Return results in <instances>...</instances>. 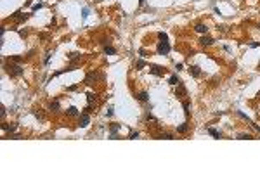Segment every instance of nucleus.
<instances>
[{
	"label": "nucleus",
	"mask_w": 260,
	"mask_h": 173,
	"mask_svg": "<svg viewBox=\"0 0 260 173\" xmlns=\"http://www.w3.org/2000/svg\"><path fill=\"white\" fill-rule=\"evenodd\" d=\"M104 76H102V73H99V71H90V73H87V76H85V85H92V83H96L97 80H102Z\"/></svg>",
	"instance_id": "obj_1"
},
{
	"label": "nucleus",
	"mask_w": 260,
	"mask_h": 173,
	"mask_svg": "<svg viewBox=\"0 0 260 173\" xmlns=\"http://www.w3.org/2000/svg\"><path fill=\"white\" fill-rule=\"evenodd\" d=\"M7 73L11 75V76H14V78H17V76H23V73H25V69L19 66V64H11V66L7 68Z\"/></svg>",
	"instance_id": "obj_2"
},
{
	"label": "nucleus",
	"mask_w": 260,
	"mask_h": 173,
	"mask_svg": "<svg viewBox=\"0 0 260 173\" xmlns=\"http://www.w3.org/2000/svg\"><path fill=\"white\" fill-rule=\"evenodd\" d=\"M156 50H158L160 55H168V54H170V45H168V42H160L158 47H156Z\"/></svg>",
	"instance_id": "obj_3"
},
{
	"label": "nucleus",
	"mask_w": 260,
	"mask_h": 173,
	"mask_svg": "<svg viewBox=\"0 0 260 173\" xmlns=\"http://www.w3.org/2000/svg\"><path fill=\"white\" fill-rule=\"evenodd\" d=\"M149 73L155 75V76H163L165 75V68L156 66V64H151V66H149Z\"/></svg>",
	"instance_id": "obj_4"
},
{
	"label": "nucleus",
	"mask_w": 260,
	"mask_h": 173,
	"mask_svg": "<svg viewBox=\"0 0 260 173\" xmlns=\"http://www.w3.org/2000/svg\"><path fill=\"white\" fill-rule=\"evenodd\" d=\"M175 95H177L179 99H182V97H187V90H186V86L182 85V81L177 85V88H175Z\"/></svg>",
	"instance_id": "obj_5"
},
{
	"label": "nucleus",
	"mask_w": 260,
	"mask_h": 173,
	"mask_svg": "<svg viewBox=\"0 0 260 173\" xmlns=\"http://www.w3.org/2000/svg\"><path fill=\"white\" fill-rule=\"evenodd\" d=\"M89 123H90V116H89V113H82L80 114V126L82 128H85V126H89Z\"/></svg>",
	"instance_id": "obj_6"
},
{
	"label": "nucleus",
	"mask_w": 260,
	"mask_h": 173,
	"mask_svg": "<svg viewBox=\"0 0 260 173\" xmlns=\"http://www.w3.org/2000/svg\"><path fill=\"white\" fill-rule=\"evenodd\" d=\"M213 42H215V40H213L212 36H208V35H203V36L200 38V43H201L203 47H210V45H213Z\"/></svg>",
	"instance_id": "obj_7"
},
{
	"label": "nucleus",
	"mask_w": 260,
	"mask_h": 173,
	"mask_svg": "<svg viewBox=\"0 0 260 173\" xmlns=\"http://www.w3.org/2000/svg\"><path fill=\"white\" fill-rule=\"evenodd\" d=\"M118 130H120V125H118V123H111V125H109L111 139H118Z\"/></svg>",
	"instance_id": "obj_8"
},
{
	"label": "nucleus",
	"mask_w": 260,
	"mask_h": 173,
	"mask_svg": "<svg viewBox=\"0 0 260 173\" xmlns=\"http://www.w3.org/2000/svg\"><path fill=\"white\" fill-rule=\"evenodd\" d=\"M194 31L200 33V35H206V33H208V26L203 24V23H198L196 26H194Z\"/></svg>",
	"instance_id": "obj_9"
},
{
	"label": "nucleus",
	"mask_w": 260,
	"mask_h": 173,
	"mask_svg": "<svg viewBox=\"0 0 260 173\" xmlns=\"http://www.w3.org/2000/svg\"><path fill=\"white\" fill-rule=\"evenodd\" d=\"M137 100H141V102H147V100H149V94H147L146 90L139 92V94H137Z\"/></svg>",
	"instance_id": "obj_10"
},
{
	"label": "nucleus",
	"mask_w": 260,
	"mask_h": 173,
	"mask_svg": "<svg viewBox=\"0 0 260 173\" xmlns=\"http://www.w3.org/2000/svg\"><path fill=\"white\" fill-rule=\"evenodd\" d=\"M66 114H68V116H80V111L76 109L75 106H70L68 109H66Z\"/></svg>",
	"instance_id": "obj_11"
},
{
	"label": "nucleus",
	"mask_w": 260,
	"mask_h": 173,
	"mask_svg": "<svg viewBox=\"0 0 260 173\" xmlns=\"http://www.w3.org/2000/svg\"><path fill=\"white\" fill-rule=\"evenodd\" d=\"M189 73H191L194 78H198V76L201 75V69H200V66H191V68H189Z\"/></svg>",
	"instance_id": "obj_12"
},
{
	"label": "nucleus",
	"mask_w": 260,
	"mask_h": 173,
	"mask_svg": "<svg viewBox=\"0 0 260 173\" xmlns=\"http://www.w3.org/2000/svg\"><path fill=\"white\" fill-rule=\"evenodd\" d=\"M208 133L215 139H222V132H219V130H215V128H208Z\"/></svg>",
	"instance_id": "obj_13"
},
{
	"label": "nucleus",
	"mask_w": 260,
	"mask_h": 173,
	"mask_svg": "<svg viewBox=\"0 0 260 173\" xmlns=\"http://www.w3.org/2000/svg\"><path fill=\"white\" fill-rule=\"evenodd\" d=\"M96 100H97V94H94V92L87 94V102L89 104H96Z\"/></svg>",
	"instance_id": "obj_14"
},
{
	"label": "nucleus",
	"mask_w": 260,
	"mask_h": 173,
	"mask_svg": "<svg viewBox=\"0 0 260 173\" xmlns=\"http://www.w3.org/2000/svg\"><path fill=\"white\" fill-rule=\"evenodd\" d=\"M12 17H14V19H17V21H26V19H28V14H21V12L17 11V12H14V14H12Z\"/></svg>",
	"instance_id": "obj_15"
},
{
	"label": "nucleus",
	"mask_w": 260,
	"mask_h": 173,
	"mask_svg": "<svg viewBox=\"0 0 260 173\" xmlns=\"http://www.w3.org/2000/svg\"><path fill=\"white\" fill-rule=\"evenodd\" d=\"M168 83H170L172 86H177V85L180 83V80H179V76H177V75H172V76H170V80H168Z\"/></svg>",
	"instance_id": "obj_16"
},
{
	"label": "nucleus",
	"mask_w": 260,
	"mask_h": 173,
	"mask_svg": "<svg viewBox=\"0 0 260 173\" xmlns=\"http://www.w3.org/2000/svg\"><path fill=\"white\" fill-rule=\"evenodd\" d=\"M2 130H4V132H14V130H16V123H11V125L4 123V125H2Z\"/></svg>",
	"instance_id": "obj_17"
},
{
	"label": "nucleus",
	"mask_w": 260,
	"mask_h": 173,
	"mask_svg": "<svg viewBox=\"0 0 260 173\" xmlns=\"http://www.w3.org/2000/svg\"><path fill=\"white\" fill-rule=\"evenodd\" d=\"M104 54H106V55H115V54H116V49L106 45V47H104Z\"/></svg>",
	"instance_id": "obj_18"
},
{
	"label": "nucleus",
	"mask_w": 260,
	"mask_h": 173,
	"mask_svg": "<svg viewBox=\"0 0 260 173\" xmlns=\"http://www.w3.org/2000/svg\"><path fill=\"white\" fill-rule=\"evenodd\" d=\"M187 130H189V125H187V123H182V125L177 126V132H179V133H186Z\"/></svg>",
	"instance_id": "obj_19"
},
{
	"label": "nucleus",
	"mask_w": 260,
	"mask_h": 173,
	"mask_svg": "<svg viewBox=\"0 0 260 173\" xmlns=\"http://www.w3.org/2000/svg\"><path fill=\"white\" fill-rule=\"evenodd\" d=\"M146 66H147V64H146V61H142V59H139V61L135 62V68H137V69H144Z\"/></svg>",
	"instance_id": "obj_20"
},
{
	"label": "nucleus",
	"mask_w": 260,
	"mask_h": 173,
	"mask_svg": "<svg viewBox=\"0 0 260 173\" xmlns=\"http://www.w3.org/2000/svg\"><path fill=\"white\" fill-rule=\"evenodd\" d=\"M59 107H61V106H59V102H57V100H54V102H50L49 109H50V111H59Z\"/></svg>",
	"instance_id": "obj_21"
},
{
	"label": "nucleus",
	"mask_w": 260,
	"mask_h": 173,
	"mask_svg": "<svg viewBox=\"0 0 260 173\" xmlns=\"http://www.w3.org/2000/svg\"><path fill=\"white\" fill-rule=\"evenodd\" d=\"M237 139H239V140H251L253 137H251L250 133H239V135H237Z\"/></svg>",
	"instance_id": "obj_22"
},
{
	"label": "nucleus",
	"mask_w": 260,
	"mask_h": 173,
	"mask_svg": "<svg viewBox=\"0 0 260 173\" xmlns=\"http://www.w3.org/2000/svg\"><path fill=\"white\" fill-rule=\"evenodd\" d=\"M182 106H184V113H186V116H189V114H191V111H189V100H184V102H182Z\"/></svg>",
	"instance_id": "obj_23"
},
{
	"label": "nucleus",
	"mask_w": 260,
	"mask_h": 173,
	"mask_svg": "<svg viewBox=\"0 0 260 173\" xmlns=\"http://www.w3.org/2000/svg\"><path fill=\"white\" fill-rule=\"evenodd\" d=\"M156 139H166V140H172L173 135L172 133H161V135H156Z\"/></svg>",
	"instance_id": "obj_24"
},
{
	"label": "nucleus",
	"mask_w": 260,
	"mask_h": 173,
	"mask_svg": "<svg viewBox=\"0 0 260 173\" xmlns=\"http://www.w3.org/2000/svg\"><path fill=\"white\" fill-rule=\"evenodd\" d=\"M146 121H147V123H149V121H153V123H158V120H156L153 114H151V113H147V114H146Z\"/></svg>",
	"instance_id": "obj_25"
},
{
	"label": "nucleus",
	"mask_w": 260,
	"mask_h": 173,
	"mask_svg": "<svg viewBox=\"0 0 260 173\" xmlns=\"http://www.w3.org/2000/svg\"><path fill=\"white\" fill-rule=\"evenodd\" d=\"M158 38H160V42H166V40H168V35L163 33V31H160V33H158Z\"/></svg>",
	"instance_id": "obj_26"
},
{
	"label": "nucleus",
	"mask_w": 260,
	"mask_h": 173,
	"mask_svg": "<svg viewBox=\"0 0 260 173\" xmlns=\"http://www.w3.org/2000/svg\"><path fill=\"white\" fill-rule=\"evenodd\" d=\"M139 137V132H130V135H128V139H132V140H135Z\"/></svg>",
	"instance_id": "obj_27"
},
{
	"label": "nucleus",
	"mask_w": 260,
	"mask_h": 173,
	"mask_svg": "<svg viewBox=\"0 0 260 173\" xmlns=\"http://www.w3.org/2000/svg\"><path fill=\"white\" fill-rule=\"evenodd\" d=\"M68 57H70L71 61H75V59H78V57H80V54H76V52H71V54H70Z\"/></svg>",
	"instance_id": "obj_28"
},
{
	"label": "nucleus",
	"mask_w": 260,
	"mask_h": 173,
	"mask_svg": "<svg viewBox=\"0 0 260 173\" xmlns=\"http://www.w3.org/2000/svg\"><path fill=\"white\" fill-rule=\"evenodd\" d=\"M75 90H78V85H73V86H68L66 88V92H75Z\"/></svg>",
	"instance_id": "obj_29"
},
{
	"label": "nucleus",
	"mask_w": 260,
	"mask_h": 173,
	"mask_svg": "<svg viewBox=\"0 0 260 173\" xmlns=\"http://www.w3.org/2000/svg\"><path fill=\"white\" fill-rule=\"evenodd\" d=\"M26 35H28L26 30H19V36H21V38H26Z\"/></svg>",
	"instance_id": "obj_30"
},
{
	"label": "nucleus",
	"mask_w": 260,
	"mask_h": 173,
	"mask_svg": "<svg viewBox=\"0 0 260 173\" xmlns=\"http://www.w3.org/2000/svg\"><path fill=\"white\" fill-rule=\"evenodd\" d=\"M82 16H83V19H87V16H89V9H83V11H82Z\"/></svg>",
	"instance_id": "obj_31"
},
{
	"label": "nucleus",
	"mask_w": 260,
	"mask_h": 173,
	"mask_svg": "<svg viewBox=\"0 0 260 173\" xmlns=\"http://www.w3.org/2000/svg\"><path fill=\"white\" fill-rule=\"evenodd\" d=\"M250 47H251V49H257V47H260V43H258V42H253V43H250Z\"/></svg>",
	"instance_id": "obj_32"
},
{
	"label": "nucleus",
	"mask_w": 260,
	"mask_h": 173,
	"mask_svg": "<svg viewBox=\"0 0 260 173\" xmlns=\"http://www.w3.org/2000/svg\"><path fill=\"white\" fill-rule=\"evenodd\" d=\"M12 59H14V62H21V61H23V57H19V55H14Z\"/></svg>",
	"instance_id": "obj_33"
},
{
	"label": "nucleus",
	"mask_w": 260,
	"mask_h": 173,
	"mask_svg": "<svg viewBox=\"0 0 260 173\" xmlns=\"http://www.w3.org/2000/svg\"><path fill=\"white\" fill-rule=\"evenodd\" d=\"M50 55H52V54H50V52H49V54H47V55H45V61H43V62H45V64H49V61H50Z\"/></svg>",
	"instance_id": "obj_34"
},
{
	"label": "nucleus",
	"mask_w": 260,
	"mask_h": 173,
	"mask_svg": "<svg viewBox=\"0 0 260 173\" xmlns=\"http://www.w3.org/2000/svg\"><path fill=\"white\" fill-rule=\"evenodd\" d=\"M42 7H43L42 4H35V5H33V11H38V9H42Z\"/></svg>",
	"instance_id": "obj_35"
},
{
	"label": "nucleus",
	"mask_w": 260,
	"mask_h": 173,
	"mask_svg": "<svg viewBox=\"0 0 260 173\" xmlns=\"http://www.w3.org/2000/svg\"><path fill=\"white\" fill-rule=\"evenodd\" d=\"M107 116H113V107H109V109H107V113H106Z\"/></svg>",
	"instance_id": "obj_36"
},
{
	"label": "nucleus",
	"mask_w": 260,
	"mask_h": 173,
	"mask_svg": "<svg viewBox=\"0 0 260 173\" xmlns=\"http://www.w3.org/2000/svg\"><path fill=\"white\" fill-rule=\"evenodd\" d=\"M182 68H184L182 64H177V66H175V69H177V71H182Z\"/></svg>",
	"instance_id": "obj_37"
},
{
	"label": "nucleus",
	"mask_w": 260,
	"mask_h": 173,
	"mask_svg": "<svg viewBox=\"0 0 260 173\" xmlns=\"http://www.w3.org/2000/svg\"><path fill=\"white\" fill-rule=\"evenodd\" d=\"M0 114H2V118H4V116L7 114V111H5V107H4V106H2V113H0Z\"/></svg>",
	"instance_id": "obj_38"
},
{
	"label": "nucleus",
	"mask_w": 260,
	"mask_h": 173,
	"mask_svg": "<svg viewBox=\"0 0 260 173\" xmlns=\"http://www.w3.org/2000/svg\"><path fill=\"white\" fill-rule=\"evenodd\" d=\"M139 4H141V5H142V4H144V0H139Z\"/></svg>",
	"instance_id": "obj_39"
},
{
	"label": "nucleus",
	"mask_w": 260,
	"mask_h": 173,
	"mask_svg": "<svg viewBox=\"0 0 260 173\" xmlns=\"http://www.w3.org/2000/svg\"><path fill=\"white\" fill-rule=\"evenodd\" d=\"M258 30H260V23H258Z\"/></svg>",
	"instance_id": "obj_40"
},
{
	"label": "nucleus",
	"mask_w": 260,
	"mask_h": 173,
	"mask_svg": "<svg viewBox=\"0 0 260 173\" xmlns=\"http://www.w3.org/2000/svg\"><path fill=\"white\" fill-rule=\"evenodd\" d=\"M258 68H260V62H258Z\"/></svg>",
	"instance_id": "obj_41"
},
{
	"label": "nucleus",
	"mask_w": 260,
	"mask_h": 173,
	"mask_svg": "<svg viewBox=\"0 0 260 173\" xmlns=\"http://www.w3.org/2000/svg\"><path fill=\"white\" fill-rule=\"evenodd\" d=\"M258 97H260V92H258Z\"/></svg>",
	"instance_id": "obj_42"
}]
</instances>
